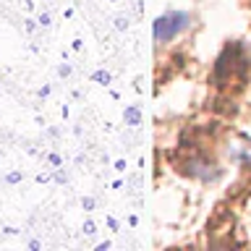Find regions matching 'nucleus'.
Instances as JSON below:
<instances>
[{
	"label": "nucleus",
	"instance_id": "f03ea898",
	"mask_svg": "<svg viewBox=\"0 0 251 251\" xmlns=\"http://www.w3.org/2000/svg\"><path fill=\"white\" fill-rule=\"evenodd\" d=\"M126 121H128V123H139V110H126Z\"/></svg>",
	"mask_w": 251,
	"mask_h": 251
},
{
	"label": "nucleus",
	"instance_id": "f257e3e1",
	"mask_svg": "<svg viewBox=\"0 0 251 251\" xmlns=\"http://www.w3.org/2000/svg\"><path fill=\"white\" fill-rule=\"evenodd\" d=\"M186 26H188L186 13H168V16H162V19L154 21V37H157V42H168V39H173Z\"/></svg>",
	"mask_w": 251,
	"mask_h": 251
}]
</instances>
